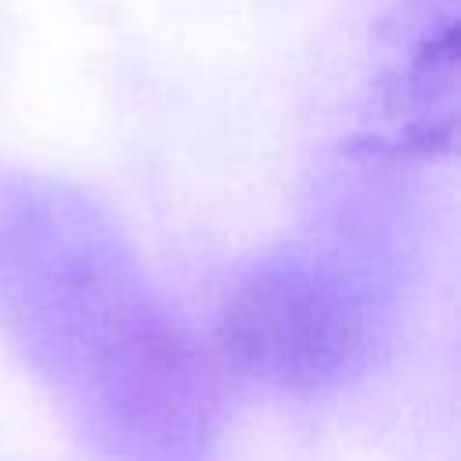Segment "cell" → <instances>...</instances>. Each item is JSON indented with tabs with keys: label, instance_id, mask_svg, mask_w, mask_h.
Segmentation results:
<instances>
[{
	"label": "cell",
	"instance_id": "1",
	"mask_svg": "<svg viewBox=\"0 0 461 461\" xmlns=\"http://www.w3.org/2000/svg\"><path fill=\"white\" fill-rule=\"evenodd\" d=\"M382 295L371 277L313 245H288L227 288L220 349L252 378L321 393L360 375L382 342Z\"/></svg>",
	"mask_w": 461,
	"mask_h": 461
}]
</instances>
